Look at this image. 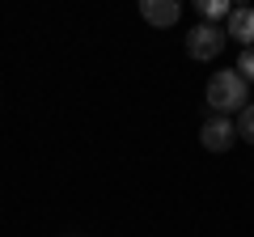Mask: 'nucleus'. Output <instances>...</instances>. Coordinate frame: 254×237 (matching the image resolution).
Here are the masks:
<instances>
[{
    "mask_svg": "<svg viewBox=\"0 0 254 237\" xmlns=\"http://www.w3.org/2000/svg\"><path fill=\"white\" fill-rule=\"evenodd\" d=\"M208 106L216 110V115H229V110H246L250 106V89H246V81L237 72H212L208 81Z\"/></svg>",
    "mask_w": 254,
    "mask_h": 237,
    "instance_id": "nucleus-1",
    "label": "nucleus"
},
{
    "mask_svg": "<svg viewBox=\"0 0 254 237\" xmlns=\"http://www.w3.org/2000/svg\"><path fill=\"white\" fill-rule=\"evenodd\" d=\"M220 51H225V30H220V26L199 21V26L187 34V55H190V59H216Z\"/></svg>",
    "mask_w": 254,
    "mask_h": 237,
    "instance_id": "nucleus-2",
    "label": "nucleus"
},
{
    "mask_svg": "<svg viewBox=\"0 0 254 237\" xmlns=\"http://www.w3.org/2000/svg\"><path fill=\"white\" fill-rule=\"evenodd\" d=\"M199 140H203L208 153H225V148L237 140V123H229V115H212L199 127Z\"/></svg>",
    "mask_w": 254,
    "mask_h": 237,
    "instance_id": "nucleus-3",
    "label": "nucleus"
},
{
    "mask_svg": "<svg viewBox=\"0 0 254 237\" xmlns=\"http://www.w3.org/2000/svg\"><path fill=\"white\" fill-rule=\"evenodd\" d=\"M225 38H233V43H242V51H246V47H254V9H250V4H237V9L229 13Z\"/></svg>",
    "mask_w": 254,
    "mask_h": 237,
    "instance_id": "nucleus-4",
    "label": "nucleus"
},
{
    "mask_svg": "<svg viewBox=\"0 0 254 237\" xmlns=\"http://www.w3.org/2000/svg\"><path fill=\"white\" fill-rule=\"evenodd\" d=\"M140 13H144L148 26H174V21L182 17V4H178V0H144Z\"/></svg>",
    "mask_w": 254,
    "mask_h": 237,
    "instance_id": "nucleus-5",
    "label": "nucleus"
},
{
    "mask_svg": "<svg viewBox=\"0 0 254 237\" xmlns=\"http://www.w3.org/2000/svg\"><path fill=\"white\" fill-rule=\"evenodd\" d=\"M195 9H199V17L208 21V26H212L216 17H225V21H229V13H233V9H229V0H199Z\"/></svg>",
    "mask_w": 254,
    "mask_h": 237,
    "instance_id": "nucleus-6",
    "label": "nucleus"
},
{
    "mask_svg": "<svg viewBox=\"0 0 254 237\" xmlns=\"http://www.w3.org/2000/svg\"><path fill=\"white\" fill-rule=\"evenodd\" d=\"M237 76H242L246 85L254 81V47H246V51L237 55Z\"/></svg>",
    "mask_w": 254,
    "mask_h": 237,
    "instance_id": "nucleus-7",
    "label": "nucleus"
},
{
    "mask_svg": "<svg viewBox=\"0 0 254 237\" xmlns=\"http://www.w3.org/2000/svg\"><path fill=\"white\" fill-rule=\"evenodd\" d=\"M237 136H242V140H250V144H254V102H250V106L242 110V118H237Z\"/></svg>",
    "mask_w": 254,
    "mask_h": 237,
    "instance_id": "nucleus-8",
    "label": "nucleus"
}]
</instances>
